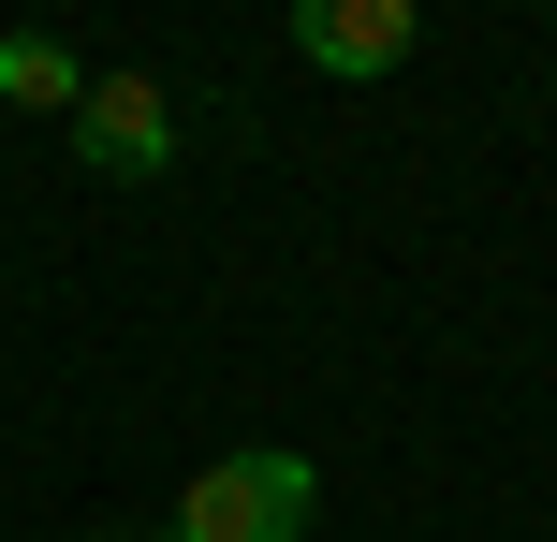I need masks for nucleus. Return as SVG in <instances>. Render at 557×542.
I'll list each match as a JSON object with an SVG mask.
<instances>
[{
    "mask_svg": "<svg viewBox=\"0 0 557 542\" xmlns=\"http://www.w3.org/2000/svg\"><path fill=\"white\" fill-rule=\"evenodd\" d=\"M308 514H323V469L278 440H235L221 469L176 484V542H308Z\"/></svg>",
    "mask_w": 557,
    "mask_h": 542,
    "instance_id": "obj_1",
    "label": "nucleus"
},
{
    "mask_svg": "<svg viewBox=\"0 0 557 542\" xmlns=\"http://www.w3.org/2000/svg\"><path fill=\"white\" fill-rule=\"evenodd\" d=\"M74 162H88V176H162V162H176V88H162V74H88Z\"/></svg>",
    "mask_w": 557,
    "mask_h": 542,
    "instance_id": "obj_2",
    "label": "nucleus"
},
{
    "mask_svg": "<svg viewBox=\"0 0 557 542\" xmlns=\"http://www.w3.org/2000/svg\"><path fill=\"white\" fill-rule=\"evenodd\" d=\"M411 0H294V59H308V74H396V59H411Z\"/></svg>",
    "mask_w": 557,
    "mask_h": 542,
    "instance_id": "obj_3",
    "label": "nucleus"
},
{
    "mask_svg": "<svg viewBox=\"0 0 557 542\" xmlns=\"http://www.w3.org/2000/svg\"><path fill=\"white\" fill-rule=\"evenodd\" d=\"M0 103L74 117V103H88V59H74V45H45V29H0Z\"/></svg>",
    "mask_w": 557,
    "mask_h": 542,
    "instance_id": "obj_4",
    "label": "nucleus"
},
{
    "mask_svg": "<svg viewBox=\"0 0 557 542\" xmlns=\"http://www.w3.org/2000/svg\"><path fill=\"white\" fill-rule=\"evenodd\" d=\"M117 542H133V528H117Z\"/></svg>",
    "mask_w": 557,
    "mask_h": 542,
    "instance_id": "obj_5",
    "label": "nucleus"
}]
</instances>
